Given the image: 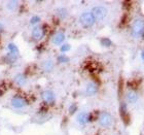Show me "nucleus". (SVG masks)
<instances>
[{"instance_id": "obj_24", "label": "nucleus", "mask_w": 144, "mask_h": 135, "mask_svg": "<svg viewBox=\"0 0 144 135\" xmlns=\"http://www.w3.org/2000/svg\"><path fill=\"white\" fill-rule=\"evenodd\" d=\"M3 29H4V27H3V25H2V23H0V33L3 31Z\"/></svg>"}, {"instance_id": "obj_15", "label": "nucleus", "mask_w": 144, "mask_h": 135, "mask_svg": "<svg viewBox=\"0 0 144 135\" xmlns=\"http://www.w3.org/2000/svg\"><path fill=\"white\" fill-rule=\"evenodd\" d=\"M17 5H19L17 1H8L6 4V8L8 10H15L17 8Z\"/></svg>"}, {"instance_id": "obj_1", "label": "nucleus", "mask_w": 144, "mask_h": 135, "mask_svg": "<svg viewBox=\"0 0 144 135\" xmlns=\"http://www.w3.org/2000/svg\"><path fill=\"white\" fill-rule=\"evenodd\" d=\"M131 34L134 38H141L144 36V21L142 19H136L132 23Z\"/></svg>"}, {"instance_id": "obj_23", "label": "nucleus", "mask_w": 144, "mask_h": 135, "mask_svg": "<svg viewBox=\"0 0 144 135\" xmlns=\"http://www.w3.org/2000/svg\"><path fill=\"white\" fill-rule=\"evenodd\" d=\"M140 57H141V60L144 61V49L141 50V53H140Z\"/></svg>"}, {"instance_id": "obj_21", "label": "nucleus", "mask_w": 144, "mask_h": 135, "mask_svg": "<svg viewBox=\"0 0 144 135\" xmlns=\"http://www.w3.org/2000/svg\"><path fill=\"white\" fill-rule=\"evenodd\" d=\"M40 22V18L38 16V15H33L32 18H31V20H30V24L31 25H36V24H38Z\"/></svg>"}, {"instance_id": "obj_5", "label": "nucleus", "mask_w": 144, "mask_h": 135, "mask_svg": "<svg viewBox=\"0 0 144 135\" xmlns=\"http://www.w3.org/2000/svg\"><path fill=\"white\" fill-rule=\"evenodd\" d=\"M11 106L13 108H16V109H21V108H24L25 106H27L28 102L26 100V98H24L23 96H20V95H15L11 98Z\"/></svg>"}, {"instance_id": "obj_18", "label": "nucleus", "mask_w": 144, "mask_h": 135, "mask_svg": "<svg viewBox=\"0 0 144 135\" xmlns=\"http://www.w3.org/2000/svg\"><path fill=\"white\" fill-rule=\"evenodd\" d=\"M16 58H17V56H13V55H11V54L8 53V55L5 56V62H7L8 64H12V63L15 62Z\"/></svg>"}, {"instance_id": "obj_17", "label": "nucleus", "mask_w": 144, "mask_h": 135, "mask_svg": "<svg viewBox=\"0 0 144 135\" xmlns=\"http://www.w3.org/2000/svg\"><path fill=\"white\" fill-rule=\"evenodd\" d=\"M100 43H101L104 47H109V46H111V45H112V41H111V39L106 38V37L101 38V39H100Z\"/></svg>"}, {"instance_id": "obj_10", "label": "nucleus", "mask_w": 144, "mask_h": 135, "mask_svg": "<svg viewBox=\"0 0 144 135\" xmlns=\"http://www.w3.org/2000/svg\"><path fill=\"white\" fill-rule=\"evenodd\" d=\"M64 40H65V33H64V32H61V31L55 33V34L52 35V37H51V42H52L55 45L63 44Z\"/></svg>"}, {"instance_id": "obj_3", "label": "nucleus", "mask_w": 144, "mask_h": 135, "mask_svg": "<svg viewBox=\"0 0 144 135\" xmlns=\"http://www.w3.org/2000/svg\"><path fill=\"white\" fill-rule=\"evenodd\" d=\"M98 122L102 127L108 128V127H111L113 125V117L109 112L102 111L98 115Z\"/></svg>"}, {"instance_id": "obj_9", "label": "nucleus", "mask_w": 144, "mask_h": 135, "mask_svg": "<svg viewBox=\"0 0 144 135\" xmlns=\"http://www.w3.org/2000/svg\"><path fill=\"white\" fill-rule=\"evenodd\" d=\"M125 100H127V102L130 103V104L136 103V102L139 100V95H138L137 91H135V90H133V89L129 90V91L125 93Z\"/></svg>"}, {"instance_id": "obj_2", "label": "nucleus", "mask_w": 144, "mask_h": 135, "mask_svg": "<svg viewBox=\"0 0 144 135\" xmlns=\"http://www.w3.org/2000/svg\"><path fill=\"white\" fill-rule=\"evenodd\" d=\"M91 12H92V14L94 15V18H95L96 21H102V20H104V19L107 16V14H108L107 8H106L105 6H103V5L94 6L93 9L91 10Z\"/></svg>"}, {"instance_id": "obj_11", "label": "nucleus", "mask_w": 144, "mask_h": 135, "mask_svg": "<svg viewBox=\"0 0 144 135\" xmlns=\"http://www.w3.org/2000/svg\"><path fill=\"white\" fill-rule=\"evenodd\" d=\"M97 92H98V87H97V85L95 82L92 81V82H88L86 85V87H85V94L87 96H94V95L97 94Z\"/></svg>"}, {"instance_id": "obj_7", "label": "nucleus", "mask_w": 144, "mask_h": 135, "mask_svg": "<svg viewBox=\"0 0 144 135\" xmlns=\"http://www.w3.org/2000/svg\"><path fill=\"white\" fill-rule=\"evenodd\" d=\"M76 120H77V123H78L79 125L84 126V125H86L87 123L91 122L92 117H91V114H89L88 112H86V111H81V112H79V113L77 114Z\"/></svg>"}, {"instance_id": "obj_12", "label": "nucleus", "mask_w": 144, "mask_h": 135, "mask_svg": "<svg viewBox=\"0 0 144 135\" xmlns=\"http://www.w3.org/2000/svg\"><path fill=\"white\" fill-rule=\"evenodd\" d=\"M13 81H14L17 86L23 87V86H25V85L27 83V78H26V76H25L23 73H17V74L13 77Z\"/></svg>"}, {"instance_id": "obj_13", "label": "nucleus", "mask_w": 144, "mask_h": 135, "mask_svg": "<svg viewBox=\"0 0 144 135\" xmlns=\"http://www.w3.org/2000/svg\"><path fill=\"white\" fill-rule=\"evenodd\" d=\"M55 68V63L52 60H45L42 63V69L44 72H50Z\"/></svg>"}, {"instance_id": "obj_19", "label": "nucleus", "mask_w": 144, "mask_h": 135, "mask_svg": "<svg viewBox=\"0 0 144 135\" xmlns=\"http://www.w3.org/2000/svg\"><path fill=\"white\" fill-rule=\"evenodd\" d=\"M58 62L61 63V64H65V63H68L69 62V58L65 55H61L58 57Z\"/></svg>"}, {"instance_id": "obj_6", "label": "nucleus", "mask_w": 144, "mask_h": 135, "mask_svg": "<svg viewBox=\"0 0 144 135\" xmlns=\"http://www.w3.org/2000/svg\"><path fill=\"white\" fill-rule=\"evenodd\" d=\"M42 99L44 101V103H46L47 105H50L55 102L56 100V95L51 90H45L42 93Z\"/></svg>"}, {"instance_id": "obj_14", "label": "nucleus", "mask_w": 144, "mask_h": 135, "mask_svg": "<svg viewBox=\"0 0 144 135\" xmlns=\"http://www.w3.org/2000/svg\"><path fill=\"white\" fill-rule=\"evenodd\" d=\"M7 48H8L9 54H11L13 56H17L19 55V48H17V46L14 43H9L8 46H7Z\"/></svg>"}, {"instance_id": "obj_8", "label": "nucleus", "mask_w": 144, "mask_h": 135, "mask_svg": "<svg viewBox=\"0 0 144 135\" xmlns=\"http://www.w3.org/2000/svg\"><path fill=\"white\" fill-rule=\"evenodd\" d=\"M45 35V31L43 29V27H40V26H37L35 27L33 30H32V38L36 41H39L41 40Z\"/></svg>"}, {"instance_id": "obj_22", "label": "nucleus", "mask_w": 144, "mask_h": 135, "mask_svg": "<svg viewBox=\"0 0 144 135\" xmlns=\"http://www.w3.org/2000/svg\"><path fill=\"white\" fill-rule=\"evenodd\" d=\"M76 110H77V105L75 103L74 104H71L70 107H69V113L70 114H73V113L76 112Z\"/></svg>"}, {"instance_id": "obj_16", "label": "nucleus", "mask_w": 144, "mask_h": 135, "mask_svg": "<svg viewBox=\"0 0 144 135\" xmlns=\"http://www.w3.org/2000/svg\"><path fill=\"white\" fill-rule=\"evenodd\" d=\"M67 14H68V11H67V9L66 8H59L58 10H57V15H58V18H60V19H65L66 16H67Z\"/></svg>"}, {"instance_id": "obj_20", "label": "nucleus", "mask_w": 144, "mask_h": 135, "mask_svg": "<svg viewBox=\"0 0 144 135\" xmlns=\"http://www.w3.org/2000/svg\"><path fill=\"white\" fill-rule=\"evenodd\" d=\"M70 48H71V45H70L69 43H65V44H62V45H61L60 50H61L62 53H66V52L70 50Z\"/></svg>"}, {"instance_id": "obj_4", "label": "nucleus", "mask_w": 144, "mask_h": 135, "mask_svg": "<svg viewBox=\"0 0 144 135\" xmlns=\"http://www.w3.org/2000/svg\"><path fill=\"white\" fill-rule=\"evenodd\" d=\"M79 23L83 27H92L96 23V20L91 11H84L79 16Z\"/></svg>"}]
</instances>
